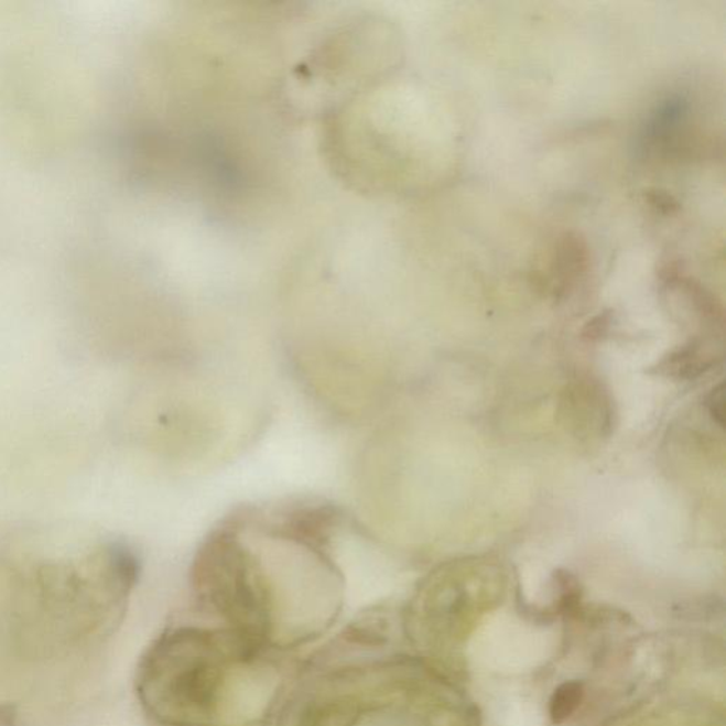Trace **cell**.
Listing matches in <instances>:
<instances>
[{"label":"cell","mask_w":726,"mask_h":726,"mask_svg":"<svg viewBox=\"0 0 726 726\" xmlns=\"http://www.w3.org/2000/svg\"><path fill=\"white\" fill-rule=\"evenodd\" d=\"M271 650L229 629L167 630L138 671L141 704L160 726H227L245 686L280 683Z\"/></svg>","instance_id":"cell-1"},{"label":"cell","mask_w":726,"mask_h":726,"mask_svg":"<svg viewBox=\"0 0 726 726\" xmlns=\"http://www.w3.org/2000/svg\"><path fill=\"white\" fill-rule=\"evenodd\" d=\"M562 414L579 436H607L614 426V409L607 390L596 380L582 379L563 392Z\"/></svg>","instance_id":"cell-2"},{"label":"cell","mask_w":726,"mask_h":726,"mask_svg":"<svg viewBox=\"0 0 726 726\" xmlns=\"http://www.w3.org/2000/svg\"><path fill=\"white\" fill-rule=\"evenodd\" d=\"M716 362V354L705 347L704 340L694 339L659 364V373L675 379H694Z\"/></svg>","instance_id":"cell-3"},{"label":"cell","mask_w":726,"mask_h":726,"mask_svg":"<svg viewBox=\"0 0 726 726\" xmlns=\"http://www.w3.org/2000/svg\"><path fill=\"white\" fill-rule=\"evenodd\" d=\"M585 698V686L579 681H565L555 691L550 700V716L552 723L561 725L566 723L579 709Z\"/></svg>","instance_id":"cell-4"},{"label":"cell","mask_w":726,"mask_h":726,"mask_svg":"<svg viewBox=\"0 0 726 726\" xmlns=\"http://www.w3.org/2000/svg\"><path fill=\"white\" fill-rule=\"evenodd\" d=\"M705 408L708 410L709 416L713 418L714 422L718 424L720 429H724L725 424V388L724 383L718 384L713 390H711L708 397L705 400Z\"/></svg>","instance_id":"cell-5"},{"label":"cell","mask_w":726,"mask_h":726,"mask_svg":"<svg viewBox=\"0 0 726 726\" xmlns=\"http://www.w3.org/2000/svg\"><path fill=\"white\" fill-rule=\"evenodd\" d=\"M610 327V318L607 315H599V317L587 324L585 328V337L590 340L600 339L607 334Z\"/></svg>","instance_id":"cell-6"}]
</instances>
